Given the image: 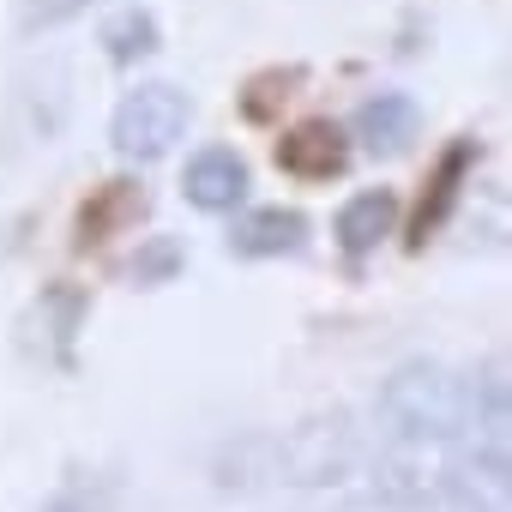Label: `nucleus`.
Segmentation results:
<instances>
[{
    "mask_svg": "<svg viewBox=\"0 0 512 512\" xmlns=\"http://www.w3.org/2000/svg\"><path fill=\"white\" fill-rule=\"evenodd\" d=\"M139 211H145V187H139V181H103V187L79 205V217H73V241H79V247H103L109 235L133 229Z\"/></svg>",
    "mask_w": 512,
    "mask_h": 512,
    "instance_id": "9d476101",
    "label": "nucleus"
},
{
    "mask_svg": "<svg viewBox=\"0 0 512 512\" xmlns=\"http://www.w3.org/2000/svg\"><path fill=\"white\" fill-rule=\"evenodd\" d=\"M416 133H422V109H416L404 91L368 97V103L356 109V121H350V139H356L368 157H398V151H410Z\"/></svg>",
    "mask_w": 512,
    "mask_h": 512,
    "instance_id": "0eeeda50",
    "label": "nucleus"
},
{
    "mask_svg": "<svg viewBox=\"0 0 512 512\" xmlns=\"http://www.w3.org/2000/svg\"><path fill=\"white\" fill-rule=\"evenodd\" d=\"M380 422L398 446H452L470 428V380H458L440 362H404L380 386Z\"/></svg>",
    "mask_w": 512,
    "mask_h": 512,
    "instance_id": "f03ea898",
    "label": "nucleus"
},
{
    "mask_svg": "<svg viewBox=\"0 0 512 512\" xmlns=\"http://www.w3.org/2000/svg\"><path fill=\"white\" fill-rule=\"evenodd\" d=\"M247 187H253V175H247V163H241L229 145H205V151L187 163V175H181V193H187V205H199V211H235V205L247 199Z\"/></svg>",
    "mask_w": 512,
    "mask_h": 512,
    "instance_id": "6e6552de",
    "label": "nucleus"
},
{
    "mask_svg": "<svg viewBox=\"0 0 512 512\" xmlns=\"http://www.w3.org/2000/svg\"><path fill=\"white\" fill-rule=\"evenodd\" d=\"M157 43H163V31H157V19H151L145 7H127L121 19L103 25V55H109L115 67H133V61L157 55Z\"/></svg>",
    "mask_w": 512,
    "mask_h": 512,
    "instance_id": "f8f14e48",
    "label": "nucleus"
},
{
    "mask_svg": "<svg viewBox=\"0 0 512 512\" xmlns=\"http://www.w3.org/2000/svg\"><path fill=\"white\" fill-rule=\"evenodd\" d=\"M350 163V133L338 121H302L278 139V169L296 181H332Z\"/></svg>",
    "mask_w": 512,
    "mask_h": 512,
    "instance_id": "39448f33",
    "label": "nucleus"
},
{
    "mask_svg": "<svg viewBox=\"0 0 512 512\" xmlns=\"http://www.w3.org/2000/svg\"><path fill=\"white\" fill-rule=\"evenodd\" d=\"M115 506V476H97V470H79L67 476L37 512H109Z\"/></svg>",
    "mask_w": 512,
    "mask_h": 512,
    "instance_id": "ddd939ff",
    "label": "nucleus"
},
{
    "mask_svg": "<svg viewBox=\"0 0 512 512\" xmlns=\"http://www.w3.org/2000/svg\"><path fill=\"white\" fill-rule=\"evenodd\" d=\"M302 247H308V217L290 205H260V211L235 217L229 229L235 260H284V253H302Z\"/></svg>",
    "mask_w": 512,
    "mask_h": 512,
    "instance_id": "423d86ee",
    "label": "nucleus"
},
{
    "mask_svg": "<svg viewBox=\"0 0 512 512\" xmlns=\"http://www.w3.org/2000/svg\"><path fill=\"white\" fill-rule=\"evenodd\" d=\"M356 458H362V434L344 410H332L284 434H247L223 446L217 488H332L356 470Z\"/></svg>",
    "mask_w": 512,
    "mask_h": 512,
    "instance_id": "f257e3e1",
    "label": "nucleus"
},
{
    "mask_svg": "<svg viewBox=\"0 0 512 512\" xmlns=\"http://www.w3.org/2000/svg\"><path fill=\"white\" fill-rule=\"evenodd\" d=\"M91 7H97V0H25L19 31H25V37H49V31L73 25V19H85Z\"/></svg>",
    "mask_w": 512,
    "mask_h": 512,
    "instance_id": "2eb2a0df",
    "label": "nucleus"
},
{
    "mask_svg": "<svg viewBox=\"0 0 512 512\" xmlns=\"http://www.w3.org/2000/svg\"><path fill=\"white\" fill-rule=\"evenodd\" d=\"M476 157H482L476 139H452V145L434 157V169H428V193H422L416 223H410V247H422V241H434V235L446 229V217L458 211L464 187L476 181Z\"/></svg>",
    "mask_w": 512,
    "mask_h": 512,
    "instance_id": "20e7f679",
    "label": "nucleus"
},
{
    "mask_svg": "<svg viewBox=\"0 0 512 512\" xmlns=\"http://www.w3.org/2000/svg\"><path fill=\"white\" fill-rule=\"evenodd\" d=\"M181 260H187V253H181V241H175V235H151V241L133 253L127 278H133L139 290H157V284H169V278L181 272Z\"/></svg>",
    "mask_w": 512,
    "mask_h": 512,
    "instance_id": "4468645a",
    "label": "nucleus"
},
{
    "mask_svg": "<svg viewBox=\"0 0 512 512\" xmlns=\"http://www.w3.org/2000/svg\"><path fill=\"white\" fill-rule=\"evenodd\" d=\"M187 121H193V97L181 85H169V79H151V85H139V91H127L115 103L109 145H115L121 163H157V157H169L181 145Z\"/></svg>",
    "mask_w": 512,
    "mask_h": 512,
    "instance_id": "7ed1b4c3",
    "label": "nucleus"
},
{
    "mask_svg": "<svg viewBox=\"0 0 512 512\" xmlns=\"http://www.w3.org/2000/svg\"><path fill=\"white\" fill-rule=\"evenodd\" d=\"M31 320H43V332H49V362L55 368H73V338H79V326H85V296L79 290H43V302L31 308Z\"/></svg>",
    "mask_w": 512,
    "mask_h": 512,
    "instance_id": "9b49d317",
    "label": "nucleus"
},
{
    "mask_svg": "<svg viewBox=\"0 0 512 512\" xmlns=\"http://www.w3.org/2000/svg\"><path fill=\"white\" fill-rule=\"evenodd\" d=\"M386 235H398V193L392 187H368V193L344 199V211H338L344 260H368V253H380Z\"/></svg>",
    "mask_w": 512,
    "mask_h": 512,
    "instance_id": "1a4fd4ad",
    "label": "nucleus"
}]
</instances>
